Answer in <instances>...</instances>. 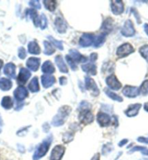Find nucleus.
Listing matches in <instances>:
<instances>
[{"instance_id": "f257e3e1", "label": "nucleus", "mask_w": 148, "mask_h": 160, "mask_svg": "<svg viewBox=\"0 0 148 160\" xmlns=\"http://www.w3.org/2000/svg\"><path fill=\"white\" fill-rule=\"evenodd\" d=\"M53 141L52 135H49L36 147L33 155V160H39L43 157L48 152Z\"/></svg>"}, {"instance_id": "f03ea898", "label": "nucleus", "mask_w": 148, "mask_h": 160, "mask_svg": "<svg viewBox=\"0 0 148 160\" xmlns=\"http://www.w3.org/2000/svg\"><path fill=\"white\" fill-rule=\"evenodd\" d=\"M71 111L72 108L68 105H64V106L61 107L58 110L57 114L53 118L52 121H51V125L55 127H59L64 125Z\"/></svg>"}, {"instance_id": "7ed1b4c3", "label": "nucleus", "mask_w": 148, "mask_h": 160, "mask_svg": "<svg viewBox=\"0 0 148 160\" xmlns=\"http://www.w3.org/2000/svg\"><path fill=\"white\" fill-rule=\"evenodd\" d=\"M78 118L82 124L88 125L93 123L94 116L90 110H85L79 112Z\"/></svg>"}, {"instance_id": "20e7f679", "label": "nucleus", "mask_w": 148, "mask_h": 160, "mask_svg": "<svg viewBox=\"0 0 148 160\" xmlns=\"http://www.w3.org/2000/svg\"><path fill=\"white\" fill-rule=\"evenodd\" d=\"M135 50H134L133 46L130 43H124L119 46L116 51V55L119 58H124L132 53Z\"/></svg>"}, {"instance_id": "39448f33", "label": "nucleus", "mask_w": 148, "mask_h": 160, "mask_svg": "<svg viewBox=\"0 0 148 160\" xmlns=\"http://www.w3.org/2000/svg\"><path fill=\"white\" fill-rule=\"evenodd\" d=\"M65 152V147L63 145H56L51 150L50 160H62Z\"/></svg>"}, {"instance_id": "423d86ee", "label": "nucleus", "mask_w": 148, "mask_h": 160, "mask_svg": "<svg viewBox=\"0 0 148 160\" xmlns=\"http://www.w3.org/2000/svg\"><path fill=\"white\" fill-rule=\"evenodd\" d=\"M121 34L124 37H132L135 35V29L133 22L130 20H126L121 29Z\"/></svg>"}, {"instance_id": "0eeeda50", "label": "nucleus", "mask_w": 148, "mask_h": 160, "mask_svg": "<svg viewBox=\"0 0 148 160\" xmlns=\"http://www.w3.org/2000/svg\"><path fill=\"white\" fill-rule=\"evenodd\" d=\"M94 40H95V37L93 34L84 32L79 38V46L83 48H87V47L90 46L94 43Z\"/></svg>"}, {"instance_id": "6e6552de", "label": "nucleus", "mask_w": 148, "mask_h": 160, "mask_svg": "<svg viewBox=\"0 0 148 160\" xmlns=\"http://www.w3.org/2000/svg\"><path fill=\"white\" fill-rule=\"evenodd\" d=\"M85 87L88 90L91 92V95L94 97H97L99 95V89H98L95 82L90 77H85Z\"/></svg>"}, {"instance_id": "1a4fd4ad", "label": "nucleus", "mask_w": 148, "mask_h": 160, "mask_svg": "<svg viewBox=\"0 0 148 160\" xmlns=\"http://www.w3.org/2000/svg\"><path fill=\"white\" fill-rule=\"evenodd\" d=\"M31 77V73L28 69L25 68H21L19 72L18 77L17 78V82L20 86H23L28 82V80Z\"/></svg>"}, {"instance_id": "9d476101", "label": "nucleus", "mask_w": 148, "mask_h": 160, "mask_svg": "<svg viewBox=\"0 0 148 160\" xmlns=\"http://www.w3.org/2000/svg\"><path fill=\"white\" fill-rule=\"evenodd\" d=\"M14 97L15 100L18 101V102H21L22 101L25 100V98H28V92L27 89L23 86H19L15 89L14 91Z\"/></svg>"}, {"instance_id": "9b49d317", "label": "nucleus", "mask_w": 148, "mask_h": 160, "mask_svg": "<svg viewBox=\"0 0 148 160\" xmlns=\"http://www.w3.org/2000/svg\"><path fill=\"white\" fill-rule=\"evenodd\" d=\"M97 122L100 126L107 127L111 123L112 118L108 113L100 112L97 115Z\"/></svg>"}, {"instance_id": "f8f14e48", "label": "nucleus", "mask_w": 148, "mask_h": 160, "mask_svg": "<svg viewBox=\"0 0 148 160\" xmlns=\"http://www.w3.org/2000/svg\"><path fill=\"white\" fill-rule=\"evenodd\" d=\"M122 93L126 97L130 98H135L140 94V89L137 87L126 85L122 90Z\"/></svg>"}, {"instance_id": "ddd939ff", "label": "nucleus", "mask_w": 148, "mask_h": 160, "mask_svg": "<svg viewBox=\"0 0 148 160\" xmlns=\"http://www.w3.org/2000/svg\"><path fill=\"white\" fill-rule=\"evenodd\" d=\"M105 82H106L108 87L113 90H119L121 88V82L119 81L115 75L112 74L111 76L108 77Z\"/></svg>"}, {"instance_id": "4468645a", "label": "nucleus", "mask_w": 148, "mask_h": 160, "mask_svg": "<svg viewBox=\"0 0 148 160\" xmlns=\"http://www.w3.org/2000/svg\"><path fill=\"white\" fill-rule=\"evenodd\" d=\"M111 8L112 12L116 15H121L124 10V4L122 1H111Z\"/></svg>"}, {"instance_id": "2eb2a0df", "label": "nucleus", "mask_w": 148, "mask_h": 160, "mask_svg": "<svg viewBox=\"0 0 148 160\" xmlns=\"http://www.w3.org/2000/svg\"><path fill=\"white\" fill-rule=\"evenodd\" d=\"M4 74L10 79H15L16 77V66L13 63H8L4 66L3 69Z\"/></svg>"}, {"instance_id": "dca6fc26", "label": "nucleus", "mask_w": 148, "mask_h": 160, "mask_svg": "<svg viewBox=\"0 0 148 160\" xmlns=\"http://www.w3.org/2000/svg\"><path fill=\"white\" fill-rule=\"evenodd\" d=\"M40 63H41V59L36 57H30L28 59L26 62L27 67L33 72H36L38 70Z\"/></svg>"}, {"instance_id": "f3484780", "label": "nucleus", "mask_w": 148, "mask_h": 160, "mask_svg": "<svg viewBox=\"0 0 148 160\" xmlns=\"http://www.w3.org/2000/svg\"><path fill=\"white\" fill-rule=\"evenodd\" d=\"M141 107H142V105L140 104V103H136V104L131 105L129 106L127 110H125V115L127 117H135L137 116L138 113H139V111L140 110Z\"/></svg>"}, {"instance_id": "a211bd4d", "label": "nucleus", "mask_w": 148, "mask_h": 160, "mask_svg": "<svg viewBox=\"0 0 148 160\" xmlns=\"http://www.w3.org/2000/svg\"><path fill=\"white\" fill-rule=\"evenodd\" d=\"M56 82L55 77L52 75L44 74L41 76V83L44 88H49L52 87Z\"/></svg>"}, {"instance_id": "6ab92c4d", "label": "nucleus", "mask_w": 148, "mask_h": 160, "mask_svg": "<svg viewBox=\"0 0 148 160\" xmlns=\"http://www.w3.org/2000/svg\"><path fill=\"white\" fill-rule=\"evenodd\" d=\"M69 56L76 63L80 62H86L87 60H88L87 57L82 55L78 51L75 50V49H71V50H69Z\"/></svg>"}, {"instance_id": "aec40b11", "label": "nucleus", "mask_w": 148, "mask_h": 160, "mask_svg": "<svg viewBox=\"0 0 148 160\" xmlns=\"http://www.w3.org/2000/svg\"><path fill=\"white\" fill-rule=\"evenodd\" d=\"M55 63L56 66H57L58 69L62 73H64V74H67L68 73V68L66 65L64 59H63L62 56L61 55H58L55 57Z\"/></svg>"}, {"instance_id": "412c9836", "label": "nucleus", "mask_w": 148, "mask_h": 160, "mask_svg": "<svg viewBox=\"0 0 148 160\" xmlns=\"http://www.w3.org/2000/svg\"><path fill=\"white\" fill-rule=\"evenodd\" d=\"M54 23L56 30H57V31L59 33H65L66 31H67V26L66 22L62 18H56Z\"/></svg>"}, {"instance_id": "4be33fe9", "label": "nucleus", "mask_w": 148, "mask_h": 160, "mask_svg": "<svg viewBox=\"0 0 148 160\" xmlns=\"http://www.w3.org/2000/svg\"><path fill=\"white\" fill-rule=\"evenodd\" d=\"M82 69L87 74L95 76L97 74V67L93 63H85V64L82 65Z\"/></svg>"}, {"instance_id": "5701e85b", "label": "nucleus", "mask_w": 148, "mask_h": 160, "mask_svg": "<svg viewBox=\"0 0 148 160\" xmlns=\"http://www.w3.org/2000/svg\"><path fill=\"white\" fill-rule=\"evenodd\" d=\"M41 70L45 74H49L51 75L55 72V68L54 67L53 63H51L50 61H46L43 63V64L42 65Z\"/></svg>"}, {"instance_id": "b1692460", "label": "nucleus", "mask_w": 148, "mask_h": 160, "mask_svg": "<svg viewBox=\"0 0 148 160\" xmlns=\"http://www.w3.org/2000/svg\"><path fill=\"white\" fill-rule=\"evenodd\" d=\"M28 52L33 55H38L41 53V48L36 41H30L28 45Z\"/></svg>"}, {"instance_id": "393cba45", "label": "nucleus", "mask_w": 148, "mask_h": 160, "mask_svg": "<svg viewBox=\"0 0 148 160\" xmlns=\"http://www.w3.org/2000/svg\"><path fill=\"white\" fill-rule=\"evenodd\" d=\"M12 88H13V82H11L10 79L4 78L0 79V89L2 91H9Z\"/></svg>"}, {"instance_id": "a878e982", "label": "nucleus", "mask_w": 148, "mask_h": 160, "mask_svg": "<svg viewBox=\"0 0 148 160\" xmlns=\"http://www.w3.org/2000/svg\"><path fill=\"white\" fill-rule=\"evenodd\" d=\"M13 99L9 96H4V97L2 99L1 101V105L2 107L5 110H9L13 107Z\"/></svg>"}, {"instance_id": "bb28decb", "label": "nucleus", "mask_w": 148, "mask_h": 160, "mask_svg": "<svg viewBox=\"0 0 148 160\" xmlns=\"http://www.w3.org/2000/svg\"><path fill=\"white\" fill-rule=\"evenodd\" d=\"M28 89H29L31 92H38L40 90V86L38 77H33L31 81L30 82V83L28 84Z\"/></svg>"}, {"instance_id": "cd10ccee", "label": "nucleus", "mask_w": 148, "mask_h": 160, "mask_svg": "<svg viewBox=\"0 0 148 160\" xmlns=\"http://www.w3.org/2000/svg\"><path fill=\"white\" fill-rule=\"evenodd\" d=\"M106 35L107 34L104 33V32H102V33L98 35V36L95 38V40H94L93 46L95 47V48H100V47H101L105 41Z\"/></svg>"}, {"instance_id": "c85d7f7f", "label": "nucleus", "mask_w": 148, "mask_h": 160, "mask_svg": "<svg viewBox=\"0 0 148 160\" xmlns=\"http://www.w3.org/2000/svg\"><path fill=\"white\" fill-rule=\"evenodd\" d=\"M113 28V20L111 18H107L103 23L101 29L104 31V33L108 34L111 31Z\"/></svg>"}, {"instance_id": "c756f323", "label": "nucleus", "mask_w": 148, "mask_h": 160, "mask_svg": "<svg viewBox=\"0 0 148 160\" xmlns=\"http://www.w3.org/2000/svg\"><path fill=\"white\" fill-rule=\"evenodd\" d=\"M104 92H105V93L107 95L108 97L112 99L113 100L117 101V102H121L123 101V98H122L121 96H119L118 95H116V93L113 92H111V90H109V89L105 88Z\"/></svg>"}, {"instance_id": "7c9ffc66", "label": "nucleus", "mask_w": 148, "mask_h": 160, "mask_svg": "<svg viewBox=\"0 0 148 160\" xmlns=\"http://www.w3.org/2000/svg\"><path fill=\"white\" fill-rule=\"evenodd\" d=\"M43 45L45 50H44V54H46V56H51L55 53V49L54 48V47L51 43H49L48 41H43Z\"/></svg>"}, {"instance_id": "2f4dec72", "label": "nucleus", "mask_w": 148, "mask_h": 160, "mask_svg": "<svg viewBox=\"0 0 148 160\" xmlns=\"http://www.w3.org/2000/svg\"><path fill=\"white\" fill-rule=\"evenodd\" d=\"M43 3L45 8L48 11L51 12L54 11L56 8V6H57V2L54 0H46V1H43Z\"/></svg>"}, {"instance_id": "473e14b6", "label": "nucleus", "mask_w": 148, "mask_h": 160, "mask_svg": "<svg viewBox=\"0 0 148 160\" xmlns=\"http://www.w3.org/2000/svg\"><path fill=\"white\" fill-rule=\"evenodd\" d=\"M47 38H48L49 41H51V44H53L54 46H55L56 48H57L58 49H59L60 51L64 50V47H63V42L62 41H57V40H56L54 38H53L51 36H47Z\"/></svg>"}, {"instance_id": "72a5a7b5", "label": "nucleus", "mask_w": 148, "mask_h": 160, "mask_svg": "<svg viewBox=\"0 0 148 160\" xmlns=\"http://www.w3.org/2000/svg\"><path fill=\"white\" fill-rule=\"evenodd\" d=\"M135 152H140L142 154L148 156V149L147 147H141V146H136V147H133L132 149L129 152V154H131V153H134Z\"/></svg>"}, {"instance_id": "f704fd0d", "label": "nucleus", "mask_w": 148, "mask_h": 160, "mask_svg": "<svg viewBox=\"0 0 148 160\" xmlns=\"http://www.w3.org/2000/svg\"><path fill=\"white\" fill-rule=\"evenodd\" d=\"M73 139H74V133L73 132H71V131H67V132H66L63 134L62 141L64 142V143H70Z\"/></svg>"}, {"instance_id": "c9c22d12", "label": "nucleus", "mask_w": 148, "mask_h": 160, "mask_svg": "<svg viewBox=\"0 0 148 160\" xmlns=\"http://www.w3.org/2000/svg\"><path fill=\"white\" fill-rule=\"evenodd\" d=\"M139 52L140 55L145 58L148 62V45H144L142 47H140Z\"/></svg>"}, {"instance_id": "e433bc0d", "label": "nucleus", "mask_w": 148, "mask_h": 160, "mask_svg": "<svg viewBox=\"0 0 148 160\" xmlns=\"http://www.w3.org/2000/svg\"><path fill=\"white\" fill-rule=\"evenodd\" d=\"M140 93L142 94V95H148V79L145 80V81L142 82V84H141L140 86Z\"/></svg>"}, {"instance_id": "4c0bfd02", "label": "nucleus", "mask_w": 148, "mask_h": 160, "mask_svg": "<svg viewBox=\"0 0 148 160\" xmlns=\"http://www.w3.org/2000/svg\"><path fill=\"white\" fill-rule=\"evenodd\" d=\"M38 15L37 14V12L36 11V9H28L26 11V17L28 19H32L33 20H34L36 19Z\"/></svg>"}, {"instance_id": "58836bf2", "label": "nucleus", "mask_w": 148, "mask_h": 160, "mask_svg": "<svg viewBox=\"0 0 148 160\" xmlns=\"http://www.w3.org/2000/svg\"><path fill=\"white\" fill-rule=\"evenodd\" d=\"M48 25V22H47V18L43 14L40 16V28L41 30H44L47 28Z\"/></svg>"}, {"instance_id": "ea45409f", "label": "nucleus", "mask_w": 148, "mask_h": 160, "mask_svg": "<svg viewBox=\"0 0 148 160\" xmlns=\"http://www.w3.org/2000/svg\"><path fill=\"white\" fill-rule=\"evenodd\" d=\"M91 107L92 106H91V105L88 102H87V101H83V102H81L80 104H79L78 110H79V112L83 111V110H90Z\"/></svg>"}, {"instance_id": "a19ab883", "label": "nucleus", "mask_w": 148, "mask_h": 160, "mask_svg": "<svg viewBox=\"0 0 148 160\" xmlns=\"http://www.w3.org/2000/svg\"><path fill=\"white\" fill-rule=\"evenodd\" d=\"M66 60H67V63H69V67H71V69L73 70V71H75V70H77V63H75L74 61L72 59V58L70 57L69 55L66 56Z\"/></svg>"}, {"instance_id": "79ce46f5", "label": "nucleus", "mask_w": 148, "mask_h": 160, "mask_svg": "<svg viewBox=\"0 0 148 160\" xmlns=\"http://www.w3.org/2000/svg\"><path fill=\"white\" fill-rule=\"evenodd\" d=\"M112 149H113V146L111 143H106V144H105L103 147V149H102L103 154L104 155L107 154L108 153L111 152Z\"/></svg>"}, {"instance_id": "37998d69", "label": "nucleus", "mask_w": 148, "mask_h": 160, "mask_svg": "<svg viewBox=\"0 0 148 160\" xmlns=\"http://www.w3.org/2000/svg\"><path fill=\"white\" fill-rule=\"evenodd\" d=\"M26 51L25 49L23 48V47H20L18 48V57L20 58V59H25V57H26Z\"/></svg>"}, {"instance_id": "c03bdc74", "label": "nucleus", "mask_w": 148, "mask_h": 160, "mask_svg": "<svg viewBox=\"0 0 148 160\" xmlns=\"http://www.w3.org/2000/svg\"><path fill=\"white\" fill-rule=\"evenodd\" d=\"M29 5L34 9H40L41 8V5L40 4V2L38 0H34V1H30L29 2Z\"/></svg>"}, {"instance_id": "a18cd8bd", "label": "nucleus", "mask_w": 148, "mask_h": 160, "mask_svg": "<svg viewBox=\"0 0 148 160\" xmlns=\"http://www.w3.org/2000/svg\"><path fill=\"white\" fill-rule=\"evenodd\" d=\"M137 142H139L140 143H146V144H148V138L147 137H144V136H140L139 138H137Z\"/></svg>"}, {"instance_id": "49530a36", "label": "nucleus", "mask_w": 148, "mask_h": 160, "mask_svg": "<svg viewBox=\"0 0 148 160\" xmlns=\"http://www.w3.org/2000/svg\"><path fill=\"white\" fill-rule=\"evenodd\" d=\"M97 58H98V54L97 53H91V55H90V62H91V63L95 62V61L97 60Z\"/></svg>"}, {"instance_id": "de8ad7c7", "label": "nucleus", "mask_w": 148, "mask_h": 160, "mask_svg": "<svg viewBox=\"0 0 148 160\" xmlns=\"http://www.w3.org/2000/svg\"><path fill=\"white\" fill-rule=\"evenodd\" d=\"M59 83L61 85H65L67 83V79L65 77H62L59 78Z\"/></svg>"}, {"instance_id": "09e8293b", "label": "nucleus", "mask_w": 148, "mask_h": 160, "mask_svg": "<svg viewBox=\"0 0 148 160\" xmlns=\"http://www.w3.org/2000/svg\"><path fill=\"white\" fill-rule=\"evenodd\" d=\"M127 143H128V139H126V138H124V139L121 140V142L119 143L118 146L119 147H124V145H126Z\"/></svg>"}, {"instance_id": "8fccbe9b", "label": "nucleus", "mask_w": 148, "mask_h": 160, "mask_svg": "<svg viewBox=\"0 0 148 160\" xmlns=\"http://www.w3.org/2000/svg\"><path fill=\"white\" fill-rule=\"evenodd\" d=\"M131 12H133V13L135 14V16L136 17V18H137V22L139 23H141V20H140V16H139V15H138L137 14V11L135 10V9H132V10H131Z\"/></svg>"}, {"instance_id": "3c124183", "label": "nucleus", "mask_w": 148, "mask_h": 160, "mask_svg": "<svg viewBox=\"0 0 148 160\" xmlns=\"http://www.w3.org/2000/svg\"><path fill=\"white\" fill-rule=\"evenodd\" d=\"M49 128H50V127H49L48 123H46L44 124L43 126V129L44 132H48V130H49Z\"/></svg>"}, {"instance_id": "603ef678", "label": "nucleus", "mask_w": 148, "mask_h": 160, "mask_svg": "<svg viewBox=\"0 0 148 160\" xmlns=\"http://www.w3.org/2000/svg\"><path fill=\"white\" fill-rule=\"evenodd\" d=\"M91 160H100V154H98V153H97V154H95L93 157V158L91 159Z\"/></svg>"}, {"instance_id": "864d4df0", "label": "nucleus", "mask_w": 148, "mask_h": 160, "mask_svg": "<svg viewBox=\"0 0 148 160\" xmlns=\"http://www.w3.org/2000/svg\"><path fill=\"white\" fill-rule=\"evenodd\" d=\"M144 30H145V33H146L148 36V24L147 23H145V24L144 25Z\"/></svg>"}, {"instance_id": "5fc2aeb1", "label": "nucleus", "mask_w": 148, "mask_h": 160, "mask_svg": "<svg viewBox=\"0 0 148 160\" xmlns=\"http://www.w3.org/2000/svg\"><path fill=\"white\" fill-rule=\"evenodd\" d=\"M3 126V121H2V118L0 117V133H2V128Z\"/></svg>"}, {"instance_id": "6e6d98bb", "label": "nucleus", "mask_w": 148, "mask_h": 160, "mask_svg": "<svg viewBox=\"0 0 148 160\" xmlns=\"http://www.w3.org/2000/svg\"><path fill=\"white\" fill-rule=\"evenodd\" d=\"M144 109H145V111L148 112V102L145 103V105H144Z\"/></svg>"}, {"instance_id": "4d7b16f0", "label": "nucleus", "mask_w": 148, "mask_h": 160, "mask_svg": "<svg viewBox=\"0 0 148 160\" xmlns=\"http://www.w3.org/2000/svg\"><path fill=\"white\" fill-rule=\"evenodd\" d=\"M3 64H4V62L2 59H0V70L2 69V67H3Z\"/></svg>"}]
</instances>
